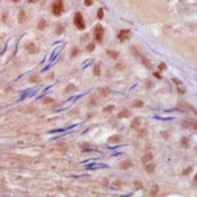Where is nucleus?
Wrapping results in <instances>:
<instances>
[{"label":"nucleus","instance_id":"obj_5","mask_svg":"<svg viewBox=\"0 0 197 197\" xmlns=\"http://www.w3.org/2000/svg\"><path fill=\"white\" fill-rule=\"evenodd\" d=\"M130 30H128V29H122V30H120L118 33H117V38L121 41V42H125L126 40H129L130 38Z\"/></svg>","mask_w":197,"mask_h":197},{"label":"nucleus","instance_id":"obj_3","mask_svg":"<svg viewBox=\"0 0 197 197\" xmlns=\"http://www.w3.org/2000/svg\"><path fill=\"white\" fill-rule=\"evenodd\" d=\"M104 28H103V25H100V24H97L96 26H95V29H93V36H95V40L97 41V42H103V40H104Z\"/></svg>","mask_w":197,"mask_h":197},{"label":"nucleus","instance_id":"obj_2","mask_svg":"<svg viewBox=\"0 0 197 197\" xmlns=\"http://www.w3.org/2000/svg\"><path fill=\"white\" fill-rule=\"evenodd\" d=\"M53 15L54 16H61L64 11V6H63V0H55V2L53 3Z\"/></svg>","mask_w":197,"mask_h":197},{"label":"nucleus","instance_id":"obj_8","mask_svg":"<svg viewBox=\"0 0 197 197\" xmlns=\"http://www.w3.org/2000/svg\"><path fill=\"white\" fill-rule=\"evenodd\" d=\"M120 167H121L122 169H128V168H132V167H133V162H132V160H129V159H128V160H124V162H122V163L120 164Z\"/></svg>","mask_w":197,"mask_h":197},{"label":"nucleus","instance_id":"obj_17","mask_svg":"<svg viewBox=\"0 0 197 197\" xmlns=\"http://www.w3.org/2000/svg\"><path fill=\"white\" fill-rule=\"evenodd\" d=\"M134 188H135V189H142V188H143V184H142L141 181L135 180V181H134Z\"/></svg>","mask_w":197,"mask_h":197},{"label":"nucleus","instance_id":"obj_27","mask_svg":"<svg viewBox=\"0 0 197 197\" xmlns=\"http://www.w3.org/2000/svg\"><path fill=\"white\" fill-rule=\"evenodd\" d=\"M158 185H154V188H152V192H151V196H156V193H158Z\"/></svg>","mask_w":197,"mask_h":197},{"label":"nucleus","instance_id":"obj_26","mask_svg":"<svg viewBox=\"0 0 197 197\" xmlns=\"http://www.w3.org/2000/svg\"><path fill=\"white\" fill-rule=\"evenodd\" d=\"M134 107H135V108H138V107L142 108V107H143V101H141V100H139V101H135V103H134Z\"/></svg>","mask_w":197,"mask_h":197},{"label":"nucleus","instance_id":"obj_35","mask_svg":"<svg viewBox=\"0 0 197 197\" xmlns=\"http://www.w3.org/2000/svg\"><path fill=\"white\" fill-rule=\"evenodd\" d=\"M173 83H176V84H180V80H179V79H173Z\"/></svg>","mask_w":197,"mask_h":197},{"label":"nucleus","instance_id":"obj_4","mask_svg":"<svg viewBox=\"0 0 197 197\" xmlns=\"http://www.w3.org/2000/svg\"><path fill=\"white\" fill-rule=\"evenodd\" d=\"M132 51H133V53H134V54L137 55V58H141V61H142V63H143V64L146 66V68H151V62H150V61H149V59H147L146 57H143V55H142L141 53H138L135 47H133V49H132Z\"/></svg>","mask_w":197,"mask_h":197},{"label":"nucleus","instance_id":"obj_28","mask_svg":"<svg viewBox=\"0 0 197 197\" xmlns=\"http://www.w3.org/2000/svg\"><path fill=\"white\" fill-rule=\"evenodd\" d=\"M50 103H53V98H51V97H46V98H43V104H50Z\"/></svg>","mask_w":197,"mask_h":197},{"label":"nucleus","instance_id":"obj_33","mask_svg":"<svg viewBox=\"0 0 197 197\" xmlns=\"http://www.w3.org/2000/svg\"><path fill=\"white\" fill-rule=\"evenodd\" d=\"M101 93H103V95H108V93H109V91H108L107 88H101Z\"/></svg>","mask_w":197,"mask_h":197},{"label":"nucleus","instance_id":"obj_21","mask_svg":"<svg viewBox=\"0 0 197 197\" xmlns=\"http://www.w3.org/2000/svg\"><path fill=\"white\" fill-rule=\"evenodd\" d=\"M24 20H25V12L21 11V12H20V16H19V23H23Z\"/></svg>","mask_w":197,"mask_h":197},{"label":"nucleus","instance_id":"obj_23","mask_svg":"<svg viewBox=\"0 0 197 197\" xmlns=\"http://www.w3.org/2000/svg\"><path fill=\"white\" fill-rule=\"evenodd\" d=\"M146 134H147V130H146V129H141V130L138 132V135H139V137H145Z\"/></svg>","mask_w":197,"mask_h":197},{"label":"nucleus","instance_id":"obj_31","mask_svg":"<svg viewBox=\"0 0 197 197\" xmlns=\"http://www.w3.org/2000/svg\"><path fill=\"white\" fill-rule=\"evenodd\" d=\"M30 81H32V83H34V81H36V83H38V81H40V79H38V76H32Z\"/></svg>","mask_w":197,"mask_h":197},{"label":"nucleus","instance_id":"obj_15","mask_svg":"<svg viewBox=\"0 0 197 197\" xmlns=\"http://www.w3.org/2000/svg\"><path fill=\"white\" fill-rule=\"evenodd\" d=\"M37 28H38V30L45 29V28H46V21H45L43 19H42V20H40V23H38V26H37Z\"/></svg>","mask_w":197,"mask_h":197},{"label":"nucleus","instance_id":"obj_34","mask_svg":"<svg viewBox=\"0 0 197 197\" xmlns=\"http://www.w3.org/2000/svg\"><path fill=\"white\" fill-rule=\"evenodd\" d=\"M154 76H155V78H158V79H162V75H160L159 72H155V74H154Z\"/></svg>","mask_w":197,"mask_h":197},{"label":"nucleus","instance_id":"obj_22","mask_svg":"<svg viewBox=\"0 0 197 197\" xmlns=\"http://www.w3.org/2000/svg\"><path fill=\"white\" fill-rule=\"evenodd\" d=\"M113 109H114V105H108V107L104 108V112H105V113H107V112H112Z\"/></svg>","mask_w":197,"mask_h":197},{"label":"nucleus","instance_id":"obj_14","mask_svg":"<svg viewBox=\"0 0 197 197\" xmlns=\"http://www.w3.org/2000/svg\"><path fill=\"white\" fill-rule=\"evenodd\" d=\"M76 88H75V85L74 84H68L67 87H66V89H64V92L66 93H71V92H74Z\"/></svg>","mask_w":197,"mask_h":197},{"label":"nucleus","instance_id":"obj_37","mask_svg":"<svg viewBox=\"0 0 197 197\" xmlns=\"http://www.w3.org/2000/svg\"><path fill=\"white\" fill-rule=\"evenodd\" d=\"M163 137L167 139V138H168V133H163Z\"/></svg>","mask_w":197,"mask_h":197},{"label":"nucleus","instance_id":"obj_30","mask_svg":"<svg viewBox=\"0 0 197 197\" xmlns=\"http://www.w3.org/2000/svg\"><path fill=\"white\" fill-rule=\"evenodd\" d=\"M87 50H88V51H93V50H95V43H89L88 47H87Z\"/></svg>","mask_w":197,"mask_h":197},{"label":"nucleus","instance_id":"obj_13","mask_svg":"<svg viewBox=\"0 0 197 197\" xmlns=\"http://www.w3.org/2000/svg\"><path fill=\"white\" fill-rule=\"evenodd\" d=\"M107 53H108V54H109L113 59H117V58L120 57V53H118V51H114V50H108Z\"/></svg>","mask_w":197,"mask_h":197},{"label":"nucleus","instance_id":"obj_18","mask_svg":"<svg viewBox=\"0 0 197 197\" xmlns=\"http://www.w3.org/2000/svg\"><path fill=\"white\" fill-rule=\"evenodd\" d=\"M93 74H95V75H97V76H98V75H100V74H101V70H100V66H97V64L95 66V68H93Z\"/></svg>","mask_w":197,"mask_h":197},{"label":"nucleus","instance_id":"obj_10","mask_svg":"<svg viewBox=\"0 0 197 197\" xmlns=\"http://www.w3.org/2000/svg\"><path fill=\"white\" fill-rule=\"evenodd\" d=\"M145 169H146V172L151 173V172H154V169H155V164H154V163H146Z\"/></svg>","mask_w":197,"mask_h":197},{"label":"nucleus","instance_id":"obj_1","mask_svg":"<svg viewBox=\"0 0 197 197\" xmlns=\"http://www.w3.org/2000/svg\"><path fill=\"white\" fill-rule=\"evenodd\" d=\"M74 25L79 30H84L85 29V21H84V17H83V15L80 12L75 13V16H74Z\"/></svg>","mask_w":197,"mask_h":197},{"label":"nucleus","instance_id":"obj_25","mask_svg":"<svg viewBox=\"0 0 197 197\" xmlns=\"http://www.w3.org/2000/svg\"><path fill=\"white\" fill-rule=\"evenodd\" d=\"M76 54H79V49H78V47H74L72 51H71V57H75Z\"/></svg>","mask_w":197,"mask_h":197},{"label":"nucleus","instance_id":"obj_38","mask_svg":"<svg viewBox=\"0 0 197 197\" xmlns=\"http://www.w3.org/2000/svg\"><path fill=\"white\" fill-rule=\"evenodd\" d=\"M29 3H33V2H37V0H28Z\"/></svg>","mask_w":197,"mask_h":197},{"label":"nucleus","instance_id":"obj_19","mask_svg":"<svg viewBox=\"0 0 197 197\" xmlns=\"http://www.w3.org/2000/svg\"><path fill=\"white\" fill-rule=\"evenodd\" d=\"M63 30H64L63 25H62V24H59V25H58V29H57V32H55V33H57L58 36H61V34L63 33Z\"/></svg>","mask_w":197,"mask_h":197},{"label":"nucleus","instance_id":"obj_39","mask_svg":"<svg viewBox=\"0 0 197 197\" xmlns=\"http://www.w3.org/2000/svg\"><path fill=\"white\" fill-rule=\"evenodd\" d=\"M13 2H19V0H13Z\"/></svg>","mask_w":197,"mask_h":197},{"label":"nucleus","instance_id":"obj_32","mask_svg":"<svg viewBox=\"0 0 197 197\" xmlns=\"http://www.w3.org/2000/svg\"><path fill=\"white\" fill-rule=\"evenodd\" d=\"M166 68H167L166 63H160V64H159V70H160V71H163V70H166Z\"/></svg>","mask_w":197,"mask_h":197},{"label":"nucleus","instance_id":"obj_20","mask_svg":"<svg viewBox=\"0 0 197 197\" xmlns=\"http://www.w3.org/2000/svg\"><path fill=\"white\" fill-rule=\"evenodd\" d=\"M104 17V9L103 8H100V9H98V12H97V19H103Z\"/></svg>","mask_w":197,"mask_h":197},{"label":"nucleus","instance_id":"obj_36","mask_svg":"<svg viewBox=\"0 0 197 197\" xmlns=\"http://www.w3.org/2000/svg\"><path fill=\"white\" fill-rule=\"evenodd\" d=\"M179 92H180V93H184V92H185V89H181V87H180V88H179Z\"/></svg>","mask_w":197,"mask_h":197},{"label":"nucleus","instance_id":"obj_24","mask_svg":"<svg viewBox=\"0 0 197 197\" xmlns=\"http://www.w3.org/2000/svg\"><path fill=\"white\" fill-rule=\"evenodd\" d=\"M93 4V0H84V6L85 7H91Z\"/></svg>","mask_w":197,"mask_h":197},{"label":"nucleus","instance_id":"obj_7","mask_svg":"<svg viewBox=\"0 0 197 197\" xmlns=\"http://www.w3.org/2000/svg\"><path fill=\"white\" fill-rule=\"evenodd\" d=\"M121 135H118V134H114V135H111L109 138H108V143H120L121 142Z\"/></svg>","mask_w":197,"mask_h":197},{"label":"nucleus","instance_id":"obj_29","mask_svg":"<svg viewBox=\"0 0 197 197\" xmlns=\"http://www.w3.org/2000/svg\"><path fill=\"white\" fill-rule=\"evenodd\" d=\"M190 171H193V167H188V168H187V169H185V171L183 172V175L185 176V175H188V173H190Z\"/></svg>","mask_w":197,"mask_h":197},{"label":"nucleus","instance_id":"obj_12","mask_svg":"<svg viewBox=\"0 0 197 197\" xmlns=\"http://www.w3.org/2000/svg\"><path fill=\"white\" fill-rule=\"evenodd\" d=\"M152 158H154L152 152H147V154L142 158V160H143V163H149V162H151V160H152Z\"/></svg>","mask_w":197,"mask_h":197},{"label":"nucleus","instance_id":"obj_11","mask_svg":"<svg viewBox=\"0 0 197 197\" xmlns=\"http://www.w3.org/2000/svg\"><path fill=\"white\" fill-rule=\"evenodd\" d=\"M129 116H130L129 109H124V111H121V112L118 113V118H126V117H129Z\"/></svg>","mask_w":197,"mask_h":197},{"label":"nucleus","instance_id":"obj_6","mask_svg":"<svg viewBox=\"0 0 197 197\" xmlns=\"http://www.w3.org/2000/svg\"><path fill=\"white\" fill-rule=\"evenodd\" d=\"M25 49H26V51H28L29 54H34V53H37V51H38V47H36V45H34L33 42L26 43Z\"/></svg>","mask_w":197,"mask_h":197},{"label":"nucleus","instance_id":"obj_9","mask_svg":"<svg viewBox=\"0 0 197 197\" xmlns=\"http://www.w3.org/2000/svg\"><path fill=\"white\" fill-rule=\"evenodd\" d=\"M139 125H141V120L139 118H134L130 124V128L132 129H139Z\"/></svg>","mask_w":197,"mask_h":197},{"label":"nucleus","instance_id":"obj_16","mask_svg":"<svg viewBox=\"0 0 197 197\" xmlns=\"http://www.w3.org/2000/svg\"><path fill=\"white\" fill-rule=\"evenodd\" d=\"M180 143H181V146H183V147H185V149H187V147H189V139H188L187 137H184V138L181 139V142H180Z\"/></svg>","mask_w":197,"mask_h":197}]
</instances>
